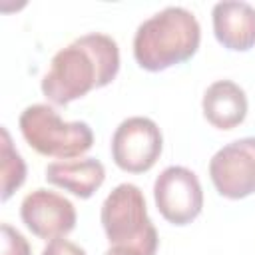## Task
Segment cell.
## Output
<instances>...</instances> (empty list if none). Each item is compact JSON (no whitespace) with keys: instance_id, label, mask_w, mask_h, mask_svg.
Instances as JSON below:
<instances>
[{"instance_id":"cell-3","label":"cell","mask_w":255,"mask_h":255,"mask_svg":"<svg viewBox=\"0 0 255 255\" xmlns=\"http://www.w3.org/2000/svg\"><path fill=\"white\" fill-rule=\"evenodd\" d=\"M102 227L114 247H126L139 255H155L157 229L147 215L145 197L133 183H120L110 191L100 211Z\"/></svg>"},{"instance_id":"cell-15","label":"cell","mask_w":255,"mask_h":255,"mask_svg":"<svg viewBox=\"0 0 255 255\" xmlns=\"http://www.w3.org/2000/svg\"><path fill=\"white\" fill-rule=\"evenodd\" d=\"M104 255H139V253H135V251H131V249H126V247H110Z\"/></svg>"},{"instance_id":"cell-11","label":"cell","mask_w":255,"mask_h":255,"mask_svg":"<svg viewBox=\"0 0 255 255\" xmlns=\"http://www.w3.org/2000/svg\"><path fill=\"white\" fill-rule=\"evenodd\" d=\"M46 181L50 185L62 187L80 199L92 197L106 179L104 163L96 157L52 161L46 165Z\"/></svg>"},{"instance_id":"cell-6","label":"cell","mask_w":255,"mask_h":255,"mask_svg":"<svg viewBox=\"0 0 255 255\" xmlns=\"http://www.w3.org/2000/svg\"><path fill=\"white\" fill-rule=\"evenodd\" d=\"M153 199L161 217L177 227L191 223L203 209L201 183L183 165H169L155 177Z\"/></svg>"},{"instance_id":"cell-8","label":"cell","mask_w":255,"mask_h":255,"mask_svg":"<svg viewBox=\"0 0 255 255\" xmlns=\"http://www.w3.org/2000/svg\"><path fill=\"white\" fill-rule=\"evenodd\" d=\"M20 217L32 235L46 241L66 237L74 231L78 219L76 207L68 197L44 187L30 191L22 199Z\"/></svg>"},{"instance_id":"cell-12","label":"cell","mask_w":255,"mask_h":255,"mask_svg":"<svg viewBox=\"0 0 255 255\" xmlns=\"http://www.w3.org/2000/svg\"><path fill=\"white\" fill-rule=\"evenodd\" d=\"M2 133V143H0V157H2V201H8L16 189L22 187V183L26 181V163L22 159V155L14 149L12 139L8 129L2 126L0 129Z\"/></svg>"},{"instance_id":"cell-7","label":"cell","mask_w":255,"mask_h":255,"mask_svg":"<svg viewBox=\"0 0 255 255\" xmlns=\"http://www.w3.org/2000/svg\"><path fill=\"white\" fill-rule=\"evenodd\" d=\"M209 177L221 197L243 199L253 195L255 137H241L217 149L209 161Z\"/></svg>"},{"instance_id":"cell-1","label":"cell","mask_w":255,"mask_h":255,"mask_svg":"<svg viewBox=\"0 0 255 255\" xmlns=\"http://www.w3.org/2000/svg\"><path fill=\"white\" fill-rule=\"evenodd\" d=\"M118 72V42L108 34L92 32L54 54L40 88L54 106H68L92 90L112 84Z\"/></svg>"},{"instance_id":"cell-4","label":"cell","mask_w":255,"mask_h":255,"mask_svg":"<svg viewBox=\"0 0 255 255\" xmlns=\"http://www.w3.org/2000/svg\"><path fill=\"white\" fill-rule=\"evenodd\" d=\"M26 143L46 157L74 159L94 145V131L86 122H64L48 104L28 106L18 120Z\"/></svg>"},{"instance_id":"cell-10","label":"cell","mask_w":255,"mask_h":255,"mask_svg":"<svg viewBox=\"0 0 255 255\" xmlns=\"http://www.w3.org/2000/svg\"><path fill=\"white\" fill-rule=\"evenodd\" d=\"M247 96L243 88L231 80L213 82L201 100L203 118L217 129H233L247 118Z\"/></svg>"},{"instance_id":"cell-13","label":"cell","mask_w":255,"mask_h":255,"mask_svg":"<svg viewBox=\"0 0 255 255\" xmlns=\"http://www.w3.org/2000/svg\"><path fill=\"white\" fill-rule=\"evenodd\" d=\"M2 255H32L28 239L10 223H2Z\"/></svg>"},{"instance_id":"cell-9","label":"cell","mask_w":255,"mask_h":255,"mask_svg":"<svg viewBox=\"0 0 255 255\" xmlns=\"http://www.w3.org/2000/svg\"><path fill=\"white\" fill-rule=\"evenodd\" d=\"M213 34L231 52H247L255 46V8L247 2H217L211 10Z\"/></svg>"},{"instance_id":"cell-2","label":"cell","mask_w":255,"mask_h":255,"mask_svg":"<svg viewBox=\"0 0 255 255\" xmlns=\"http://www.w3.org/2000/svg\"><path fill=\"white\" fill-rule=\"evenodd\" d=\"M201 28L193 12L167 6L143 20L133 36V58L141 70L163 72L195 56Z\"/></svg>"},{"instance_id":"cell-14","label":"cell","mask_w":255,"mask_h":255,"mask_svg":"<svg viewBox=\"0 0 255 255\" xmlns=\"http://www.w3.org/2000/svg\"><path fill=\"white\" fill-rule=\"evenodd\" d=\"M42 255H86V251L80 245L72 243L70 239L58 237L48 241V245L42 249Z\"/></svg>"},{"instance_id":"cell-5","label":"cell","mask_w":255,"mask_h":255,"mask_svg":"<svg viewBox=\"0 0 255 255\" xmlns=\"http://www.w3.org/2000/svg\"><path fill=\"white\" fill-rule=\"evenodd\" d=\"M163 135L157 124L143 116L124 120L112 135V159L128 173H145L159 159Z\"/></svg>"}]
</instances>
